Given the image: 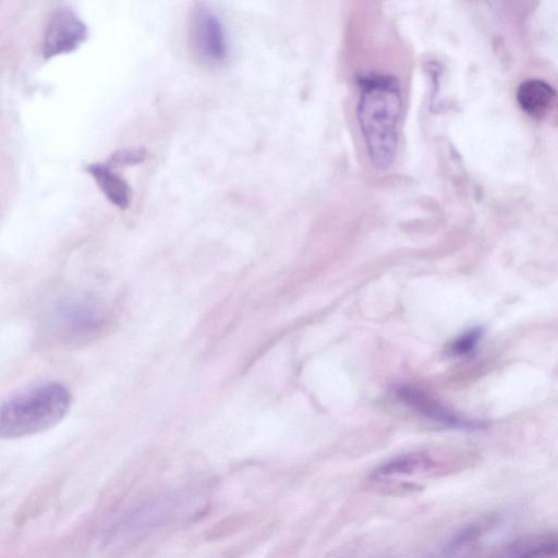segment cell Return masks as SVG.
Here are the masks:
<instances>
[{"label": "cell", "mask_w": 558, "mask_h": 558, "mask_svg": "<svg viewBox=\"0 0 558 558\" xmlns=\"http://www.w3.org/2000/svg\"><path fill=\"white\" fill-rule=\"evenodd\" d=\"M483 336L481 327H474L460 336L451 345V352L456 355H469L474 351Z\"/></svg>", "instance_id": "cell-11"}, {"label": "cell", "mask_w": 558, "mask_h": 558, "mask_svg": "<svg viewBox=\"0 0 558 558\" xmlns=\"http://www.w3.org/2000/svg\"><path fill=\"white\" fill-rule=\"evenodd\" d=\"M558 555V536H537L507 546L492 558H549Z\"/></svg>", "instance_id": "cell-8"}, {"label": "cell", "mask_w": 558, "mask_h": 558, "mask_svg": "<svg viewBox=\"0 0 558 558\" xmlns=\"http://www.w3.org/2000/svg\"><path fill=\"white\" fill-rule=\"evenodd\" d=\"M57 326L72 333H83L97 328L100 324V310L89 300L65 301L57 310Z\"/></svg>", "instance_id": "cell-5"}, {"label": "cell", "mask_w": 558, "mask_h": 558, "mask_svg": "<svg viewBox=\"0 0 558 558\" xmlns=\"http://www.w3.org/2000/svg\"><path fill=\"white\" fill-rule=\"evenodd\" d=\"M190 37L196 54L208 63L226 59L227 43L218 16L204 3H197L190 17Z\"/></svg>", "instance_id": "cell-4"}, {"label": "cell", "mask_w": 558, "mask_h": 558, "mask_svg": "<svg viewBox=\"0 0 558 558\" xmlns=\"http://www.w3.org/2000/svg\"><path fill=\"white\" fill-rule=\"evenodd\" d=\"M147 151L143 147L124 148L113 153L106 162L110 168L128 167L143 162Z\"/></svg>", "instance_id": "cell-10"}, {"label": "cell", "mask_w": 558, "mask_h": 558, "mask_svg": "<svg viewBox=\"0 0 558 558\" xmlns=\"http://www.w3.org/2000/svg\"><path fill=\"white\" fill-rule=\"evenodd\" d=\"M424 463H426V461L421 456H404L381 465L375 471L374 475L377 477H386L400 474H411Z\"/></svg>", "instance_id": "cell-9"}, {"label": "cell", "mask_w": 558, "mask_h": 558, "mask_svg": "<svg viewBox=\"0 0 558 558\" xmlns=\"http://www.w3.org/2000/svg\"><path fill=\"white\" fill-rule=\"evenodd\" d=\"M556 97L554 88L542 80H527L520 84L517 100L521 109L535 119L543 118Z\"/></svg>", "instance_id": "cell-6"}, {"label": "cell", "mask_w": 558, "mask_h": 558, "mask_svg": "<svg viewBox=\"0 0 558 558\" xmlns=\"http://www.w3.org/2000/svg\"><path fill=\"white\" fill-rule=\"evenodd\" d=\"M86 171L111 204L120 209L129 207L131 189L121 177L112 171V168L107 163H90L86 167Z\"/></svg>", "instance_id": "cell-7"}, {"label": "cell", "mask_w": 558, "mask_h": 558, "mask_svg": "<svg viewBox=\"0 0 558 558\" xmlns=\"http://www.w3.org/2000/svg\"><path fill=\"white\" fill-rule=\"evenodd\" d=\"M87 38V27L77 14L68 7L51 11L43 41V56L50 59L77 49Z\"/></svg>", "instance_id": "cell-3"}, {"label": "cell", "mask_w": 558, "mask_h": 558, "mask_svg": "<svg viewBox=\"0 0 558 558\" xmlns=\"http://www.w3.org/2000/svg\"><path fill=\"white\" fill-rule=\"evenodd\" d=\"M71 399L58 383L40 384L11 397L0 408L1 436L22 437L52 427L69 411Z\"/></svg>", "instance_id": "cell-2"}, {"label": "cell", "mask_w": 558, "mask_h": 558, "mask_svg": "<svg viewBox=\"0 0 558 558\" xmlns=\"http://www.w3.org/2000/svg\"><path fill=\"white\" fill-rule=\"evenodd\" d=\"M402 109L401 92L393 80L377 76L363 81L356 119L369 161L378 170L388 169L396 159Z\"/></svg>", "instance_id": "cell-1"}]
</instances>
